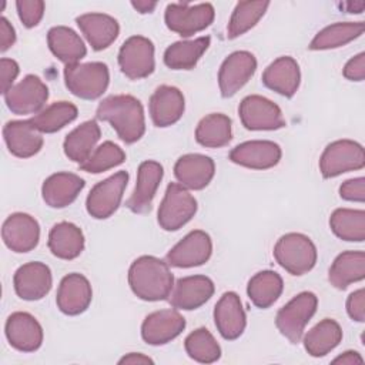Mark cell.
Masks as SVG:
<instances>
[{"instance_id": "obj_28", "label": "cell", "mask_w": 365, "mask_h": 365, "mask_svg": "<svg viewBox=\"0 0 365 365\" xmlns=\"http://www.w3.org/2000/svg\"><path fill=\"white\" fill-rule=\"evenodd\" d=\"M76 23L96 51L107 48L117 38L120 31L118 21L103 13L81 14L76 19Z\"/></svg>"}, {"instance_id": "obj_44", "label": "cell", "mask_w": 365, "mask_h": 365, "mask_svg": "<svg viewBox=\"0 0 365 365\" xmlns=\"http://www.w3.org/2000/svg\"><path fill=\"white\" fill-rule=\"evenodd\" d=\"M17 13L21 23L31 29L40 23L44 14V1L41 0H19L16 1Z\"/></svg>"}, {"instance_id": "obj_39", "label": "cell", "mask_w": 365, "mask_h": 365, "mask_svg": "<svg viewBox=\"0 0 365 365\" xmlns=\"http://www.w3.org/2000/svg\"><path fill=\"white\" fill-rule=\"evenodd\" d=\"M329 227L338 238L361 242L365 240V212L364 210L338 208L329 217Z\"/></svg>"}, {"instance_id": "obj_31", "label": "cell", "mask_w": 365, "mask_h": 365, "mask_svg": "<svg viewBox=\"0 0 365 365\" xmlns=\"http://www.w3.org/2000/svg\"><path fill=\"white\" fill-rule=\"evenodd\" d=\"M48 248L61 259H74L84 250L83 231L73 222H58L48 232Z\"/></svg>"}, {"instance_id": "obj_16", "label": "cell", "mask_w": 365, "mask_h": 365, "mask_svg": "<svg viewBox=\"0 0 365 365\" xmlns=\"http://www.w3.org/2000/svg\"><path fill=\"white\" fill-rule=\"evenodd\" d=\"M185 328L184 317L175 309H160L145 317L141 336L150 345H164L177 338Z\"/></svg>"}, {"instance_id": "obj_21", "label": "cell", "mask_w": 365, "mask_h": 365, "mask_svg": "<svg viewBox=\"0 0 365 365\" xmlns=\"http://www.w3.org/2000/svg\"><path fill=\"white\" fill-rule=\"evenodd\" d=\"M93 298L88 279L77 272L66 275L57 291L56 302L58 309L66 315H78L84 312Z\"/></svg>"}, {"instance_id": "obj_25", "label": "cell", "mask_w": 365, "mask_h": 365, "mask_svg": "<svg viewBox=\"0 0 365 365\" xmlns=\"http://www.w3.org/2000/svg\"><path fill=\"white\" fill-rule=\"evenodd\" d=\"M184 96L177 87L160 86L150 98V115L157 127H168L184 114Z\"/></svg>"}, {"instance_id": "obj_53", "label": "cell", "mask_w": 365, "mask_h": 365, "mask_svg": "<svg viewBox=\"0 0 365 365\" xmlns=\"http://www.w3.org/2000/svg\"><path fill=\"white\" fill-rule=\"evenodd\" d=\"M346 7V10L349 13H361L365 7V3L364 1H356V3H345L344 4Z\"/></svg>"}, {"instance_id": "obj_50", "label": "cell", "mask_w": 365, "mask_h": 365, "mask_svg": "<svg viewBox=\"0 0 365 365\" xmlns=\"http://www.w3.org/2000/svg\"><path fill=\"white\" fill-rule=\"evenodd\" d=\"M334 364H344V365H361L364 364L362 356L356 352V351H346L342 355L336 356L334 361Z\"/></svg>"}, {"instance_id": "obj_42", "label": "cell", "mask_w": 365, "mask_h": 365, "mask_svg": "<svg viewBox=\"0 0 365 365\" xmlns=\"http://www.w3.org/2000/svg\"><path fill=\"white\" fill-rule=\"evenodd\" d=\"M185 351L190 358L201 364H212L220 359L221 348L212 334L205 328L192 331L184 342Z\"/></svg>"}, {"instance_id": "obj_7", "label": "cell", "mask_w": 365, "mask_h": 365, "mask_svg": "<svg viewBox=\"0 0 365 365\" xmlns=\"http://www.w3.org/2000/svg\"><path fill=\"white\" fill-rule=\"evenodd\" d=\"M214 16V7L210 3H171L165 9L164 19L171 31L188 37L207 29L212 23Z\"/></svg>"}, {"instance_id": "obj_14", "label": "cell", "mask_w": 365, "mask_h": 365, "mask_svg": "<svg viewBox=\"0 0 365 365\" xmlns=\"http://www.w3.org/2000/svg\"><path fill=\"white\" fill-rule=\"evenodd\" d=\"M212 252V242L205 231L195 230L187 234L167 254V264L177 268H191L205 264Z\"/></svg>"}, {"instance_id": "obj_32", "label": "cell", "mask_w": 365, "mask_h": 365, "mask_svg": "<svg viewBox=\"0 0 365 365\" xmlns=\"http://www.w3.org/2000/svg\"><path fill=\"white\" fill-rule=\"evenodd\" d=\"M101 135L100 127L94 120L84 121L71 133L67 134L63 148L64 154L74 163L83 164L91 153L96 150V144L98 143Z\"/></svg>"}, {"instance_id": "obj_36", "label": "cell", "mask_w": 365, "mask_h": 365, "mask_svg": "<svg viewBox=\"0 0 365 365\" xmlns=\"http://www.w3.org/2000/svg\"><path fill=\"white\" fill-rule=\"evenodd\" d=\"M284 282L275 271H261L255 274L247 287V294L251 302L258 308H269L281 295Z\"/></svg>"}, {"instance_id": "obj_4", "label": "cell", "mask_w": 365, "mask_h": 365, "mask_svg": "<svg viewBox=\"0 0 365 365\" xmlns=\"http://www.w3.org/2000/svg\"><path fill=\"white\" fill-rule=\"evenodd\" d=\"M64 81L71 94L84 100H94L103 96L108 87V67L100 61L66 66Z\"/></svg>"}, {"instance_id": "obj_12", "label": "cell", "mask_w": 365, "mask_h": 365, "mask_svg": "<svg viewBox=\"0 0 365 365\" xmlns=\"http://www.w3.org/2000/svg\"><path fill=\"white\" fill-rule=\"evenodd\" d=\"M238 113L242 125L248 130H278L287 124L281 108L262 96H247Z\"/></svg>"}, {"instance_id": "obj_29", "label": "cell", "mask_w": 365, "mask_h": 365, "mask_svg": "<svg viewBox=\"0 0 365 365\" xmlns=\"http://www.w3.org/2000/svg\"><path fill=\"white\" fill-rule=\"evenodd\" d=\"M84 187V180L71 173H57L50 175L41 187L43 200L51 208L70 205Z\"/></svg>"}, {"instance_id": "obj_23", "label": "cell", "mask_w": 365, "mask_h": 365, "mask_svg": "<svg viewBox=\"0 0 365 365\" xmlns=\"http://www.w3.org/2000/svg\"><path fill=\"white\" fill-rule=\"evenodd\" d=\"M214 321L224 339L232 341L241 336L247 325V318L241 299L235 292L222 294L214 308Z\"/></svg>"}, {"instance_id": "obj_26", "label": "cell", "mask_w": 365, "mask_h": 365, "mask_svg": "<svg viewBox=\"0 0 365 365\" xmlns=\"http://www.w3.org/2000/svg\"><path fill=\"white\" fill-rule=\"evenodd\" d=\"M299 80V66L289 56L278 57L262 73L264 86L288 98L297 93Z\"/></svg>"}, {"instance_id": "obj_45", "label": "cell", "mask_w": 365, "mask_h": 365, "mask_svg": "<svg viewBox=\"0 0 365 365\" xmlns=\"http://www.w3.org/2000/svg\"><path fill=\"white\" fill-rule=\"evenodd\" d=\"M339 195H341V198H344L346 201L364 202V200H365V178L358 177V178L346 180L339 187Z\"/></svg>"}, {"instance_id": "obj_34", "label": "cell", "mask_w": 365, "mask_h": 365, "mask_svg": "<svg viewBox=\"0 0 365 365\" xmlns=\"http://www.w3.org/2000/svg\"><path fill=\"white\" fill-rule=\"evenodd\" d=\"M342 329L331 318H325L311 328L304 336V346L311 356H324L339 345Z\"/></svg>"}, {"instance_id": "obj_48", "label": "cell", "mask_w": 365, "mask_h": 365, "mask_svg": "<svg viewBox=\"0 0 365 365\" xmlns=\"http://www.w3.org/2000/svg\"><path fill=\"white\" fill-rule=\"evenodd\" d=\"M344 76L352 81H362L365 78V54L359 53L344 67Z\"/></svg>"}, {"instance_id": "obj_51", "label": "cell", "mask_w": 365, "mask_h": 365, "mask_svg": "<svg viewBox=\"0 0 365 365\" xmlns=\"http://www.w3.org/2000/svg\"><path fill=\"white\" fill-rule=\"evenodd\" d=\"M120 364H153V359L145 356L144 354H135V352H131L125 356H123L120 361Z\"/></svg>"}, {"instance_id": "obj_8", "label": "cell", "mask_w": 365, "mask_h": 365, "mask_svg": "<svg viewBox=\"0 0 365 365\" xmlns=\"http://www.w3.org/2000/svg\"><path fill=\"white\" fill-rule=\"evenodd\" d=\"M365 154L361 144L352 140H338L327 145L319 160V170L325 178H332L348 171L361 170Z\"/></svg>"}, {"instance_id": "obj_10", "label": "cell", "mask_w": 365, "mask_h": 365, "mask_svg": "<svg viewBox=\"0 0 365 365\" xmlns=\"http://www.w3.org/2000/svg\"><path fill=\"white\" fill-rule=\"evenodd\" d=\"M127 181V171H118L96 184L86 201L88 214L97 220H104L113 215L121 202Z\"/></svg>"}, {"instance_id": "obj_22", "label": "cell", "mask_w": 365, "mask_h": 365, "mask_svg": "<svg viewBox=\"0 0 365 365\" xmlns=\"http://www.w3.org/2000/svg\"><path fill=\"white\" fill-rule=\"evenodd\" d=\"M9 344L21 352H34L41 346L43 329L38 321L27 312H14L6 321Z\"/></svg>"}, {"instance_id": "obj_18", "label": "cell", "mask_w": 365, "mask_h": 365, "mask_svg": "<svg viewBox=\"0 0 365 365\" xmlns=\"http://www.w3.org/2000/svg\"><path fill=\"white\" fill-rule=\"evenodd\" d=\"M16 294L26 301H37L46 297L53 284L50 268L38 261L21 265L14 274Z\"/></svg>"}, {"instance_id": "obj_41", "label": "cell", "mask_w": 365, "mask_h": 365, "mask_svg": "<svg viewBox=\"0 0 365 365\" xmlns=\"http://www.w3.org/2000/svg\"><path fill=\"white\" fill-rule=\"evenodd\" d=\"M269 1H240L237 3L227 29L228 38H237L252 29L265 14Z\"/></svg>"}, {"instance_id": "obj_24", "label": "cell", "mask_w": 365, "mask_h": 365, "mask_svg": "<svg viewBox=\"0 0 365 365\" xmlns=\"http://www.w3.org/2000/svg\"><path fill=\"white\" fill-rule=\"evenodd\" d=\"M214 173V161L202 154H185L174 165L175 178L187 190H202L210 184Z\"/></svg>"}, {"instance_id": "obj_43", "label": "cell", "mask_w": 365, "mask_h": 365, "mask_svg": "<svg viewBox=\"0 0 365 365\" xmlns=\"http://www.w3.org/2000/svg\"><path fill=\"white\" fill-rule=\"evenodd\" d=\"M124 160L125 153L117 144L106 141L98 145L83 164H80V168L86 173L98 174L120 165L121 163H124Z\"/></svg>"}, {"instance_id": "obj_37", "label": "cell", "mask_w": 365, "mask_h": 365, "mask_svg": "<svg viewBox=\"0 0 365 365\" xmlns=\"http://www.w3.org/2000/svg\"><path fill=\"white\" fill-rule=\"evenodd\" d=\"M231 118L221 113L205 115L195 130V140L208 148L224 147L231 141Z\"/></svg>"}, {"instance_id": "obj_40", "label": "cell", "mask_w": 365, "mask_h": 365, "mask_svg": "<svg viewBox=\"0 0 365 365\" xmlns=\"http://www.w3.org/2000/svg\"><path fill=\"white\" fill-rule=\"evenodd\" d=\"M78 111L77 107L68 101H57L51 106L43 108L29 121L37 128L40 133H56L76 120Z\"/></svg>"}, {"instance_id": "obj_5", "label": "cell", "mask_w": 365, "mask_h": 365, "mask_svg": "<svg viewBox=\"0 0 365 365\" xmlns=\"http://www.w3.org/2000/svg\"><path fill=\"white\" fill-rule=\"evenodd\" d=\"M318 298L312 292H301L285 304L277 314L275 325L278 331L292 344L301 341L304 329L317 311Z\"/></svg>"}, {"instance_id": "obj_30", "label": "cell", "mask_w": 365, "mask_h": 365, "mask_svg": "<svg viewBox=\"0 0 365 365\" xmlns=\"http://www.w3.org/2000/svg\"><path fill=\"white\" fill-rule=\"evenodd\" d=\"M47 43L51 53L66 66L77 64L87 53L80 36L66 26H56L50 29Z\"/></svg>"}, {"instance_id": "obj_1", "label": "cell", "mask_w": 365, "mask_h": 365, "mask_svg": "<svg viewBox=\"0 0 365 365\" xmlns=\"http://www.w3.org/2000/svg\"><path fill=\"white\" fill-rule=\"evenodd\" d=\"M98 120L108 121L117 135L127 144L138 141L145 131V118L141 103L125 94L104 98L96 113Z\"/></svg>"}, {"instance_id": "obj_33", "label": "cell", "mask_w": 365, "mask_h": 365, "mask_svg": "<svg viewBox=\"0 0 365 365\" xmlns=\"http://www.w3.org/2000/svg\"><path fill=\"white\" fill-rule=\"evenodd\" d=\"M365 277V254L364 251H345L339 254L329 268V282L345 289L352 282L362 281Z\"/></svg>"}, {"instance_id": "obj_6", "label": "cell", "mask_w": 365, "mask_h": 365, "mask_svg": "<svg viewBox=\"0 0 365 365\" xmlns=\"http://www.w3.org/2000/svg\"><path fill=\"white\" fill-rule=\"evenodd\" d=\"M197 212V201L181 184L171 182L158 208V224L165 231H177Z\"/></svg>"}, {"instance_id": "obj_15", "label": "cell", "mask_w": 365, "mask_h": 365, "mask_svg": "<svg viewBox=\"0 0 365 365\" xmlns=\"http://www.w3.org/2000/svg\"><path fill=\"white\" fill-rule=\"evenodd\" d=\"M1 237L7 248L14 252H29L37 247L40 240V227L34 217L16 212L3 222Z\"/></svg>"}, {"instance_id": "obj_47", "label": "cell", "mask_w": 365, "mask_h": 365, "mask_svg": "<svg viewBox=\"0 0 365 365\" xmlns=\"http://www.w3.org/2000/svg\"><path fill=\"white\" fill-rule=\"evenodd\" d=\"M0 71H1V93L6 94L13 87V83L19 76L20 68L14 60L3 57L0 60Z\"/></svg>"}, {"instance_id": "obj_11", "label": "cell", "mask_w": 365, "mask_h": 365, "mask_svg": "<svg viewBox=\"0 0 365 365\" xmlns=\"http://www.w3.org/2000/svg\"><path fill=\"white\" fill-rule=\"evenodd\" d=\"M47 98V86L34 74L26 76L4 94L9 110L17 115L40 113Z\"/></svg>"}, {"instance_id": "obj_3", "label": "cell", "mask_w": 365, "mask_h": 365, "mask_svg": "<svg viewBox=\"0 0 365 365\" xmlns=\"http://www.w3.org/2000/svg\"><path fill=\"white\" fill-rule=\"evenodd\" d=\"M274 257L289 274L304 275L314 268L318 254L314 242L307 235L289 232L277 241Z\"/></svg>"}, {"instance_id": "obj_46", "label": "cell", "mask_w": 365, "mask_h": 365, "mask_svg": "<svg viewBox=\"0 0 365 365\" xmlns=\"http://www.w3.org/2000/svg\"><path fill=\"white\" fill-rule=\"evenodd\" d=\"M346 312L354 321H358V322L365 321V291H364V288L354 291L348 297Z\"/></svg>"}, {"instance_id": "obj_38", "label": "cell", "mask_w": 365, "mask_h": 365, "mask_svg": "<svg viewBox=\"0 0 365 365\" xmlns=\"http://www.w3.org/2000/svg\"><path fill=\"white\" fill-rule=\"evenodd\" d=\"M362 33H364L362 21L335 23L318 31L317 36L309 43V48L311 50L336 48L358 38Z\"/></svg>"}, {"instance_id": "obj_52", "label": "cell", "mask_w": 365, "mask_h": 365, "mask_svg": "<svg viewBox=\"0 0 365 365\" xmlns=\"http://www.w3.org/2000/svg\"><path fill=\"white\" fill-rule=\"evenodd\" d=\"M131 6L138 11V13H151L157 3L155 1H144V0H138V1H131Z\"/></svg>"}, {"instance_id": "obj_27", "label": "cell", "mask_w": 365, "mask_h": 365, "mask_svg": "<svg viewBox=\"0 0 365 365\" xmlns=\"http://www.w3.org/2000/svg\"><path fill=\"white\" fill-rule=\"evenodd\" d=\"M3 137L9 151L20 158L37 154L43 147L41 133L29 121H9L3 127Z\"/></svg>"}, {"instance_id": "obj_17", "label": "cell", "mask_w": 365, "mask_h": 365, "mask_svg": "<svg viewBox=\"0 0 365 365\" xmlns=\"http://www.w3.org/2000/svg\"><path fill=\"white\" fill-rule=\"evenodd\" d=\"M230 160L247 168L267 170L279 163L281 147L277 143L267 140L245 141L231 150Z\"/></svg>"}, {"instance_id": "obj_2", "label": "cell", "mask_w": 365, "mask_h": 365, "mask_svg": "<svg viewBox=\"0 0 365 365\" xmlns=\"http://www.w3.org/2000/svg\"><path fill=\"white\" fill-rule=\"evenodd\" d=\"M128 284L140 299L161 301L170 297L174 277L167 262L151 255H143L131 264Z\"/></svg>"}, {"instance_id": "obj_20", "label": "cell", "mask_w": 365, "mask_h": 365, "mask_svg": "<svg viewBox=\"0 0 365 365\" xmlns=\"http://www.w3.org/2000/svg\"><path fill=\"white\" fill-rule=\"evenodd\" d=\"M163 165L160 163L151 160L141 163L137 173L135 188L125 202L127 208L135 214L147 212L151 208V202L163 180Z\"/></svg>"}, {"instance_id": "obj_9", "label": "cell", "mask_w": 365, "mask_h": 365, "mask_svg": "<svg viewBox=\"0 0 365 365\" xmlns=\"http://www.w3.org/2000/svg\"><path fill=\"white\" fill-rule=\"evenodd\" d=\"M118 66L123 74L131 80L148 77L155 67L151 40L143 36L127 38L118 51Z\"/></svg>"}, {"instance_id": "obj_49", "label": "cell", "mask_w": 365, "mask_h": 365, "mask_svg": "<svg viewBox=\"0 0 365 365\" xmlns=\"http://www.w3.org/2000/svg\"><path fill=\"white\" fill-rule=\"evenodd\" d=\"M16 41V33L13 26L6 17L0 19V50L7 51Z\"/></svg>"}, {"instance_id": "obj_35", "label": "cell", "mask_w": 365, "mask_h": 365, "mask_svg": "<svg viewBox=\"0 0 365 365\" xmlns=\"http://www.w3.org/2000/svg\"><path fill=\"white\" fill-rule=\"evenodd\" d=\"M208 46V36L198 37L195 40L177 41L167 47L164 53V63L173 70H191L195 67Z\"/></svg>"}, {"instance_id": "obj_19", "label": "cell", "mask_w": 365, "mask_h": 365, "mask_svg": "<svg viewBox=\"0 0 365 365\" xmlns=\"http://www.w3.org/2000/svg\"><path fill=\"white\" fill-rule=\"evenodd\" d=\"M214 294V284L205 275H191L180 278L168 297L170 304L177 309H197Z\"/></svg>"}, {"instance_id": "obj_13", "label": "cell", "mask_w": 365, "mask_h": 365, "mask_svg": "<svg viewBox=\"0 0 365 365\" xmlns=\"http://www.w3.org/2000/svg\"><path fill=\"white\" fill-rule=\"evenodd\" d=\"M257 70V60L250 51H234L221 64L218 71V86L221 96L232 97L242 88Z\"/></svg>"}]
</instances>
